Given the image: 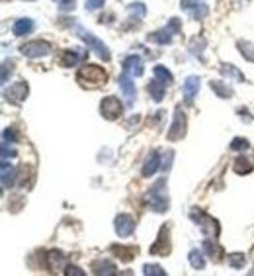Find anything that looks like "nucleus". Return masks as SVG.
I'll use <instances>...</instances> for the list:
<instances>
[{"instance_id": "obj_36", "label": "nucleus", "mask_w": 254, "mask_h": 276, "mask_svg": "<svg viewBox=\"0 0 254 276\" xmlns=\"http://www.w3.org/2000/svg\"><path fill=\"white\" fill-rule=\"evenodd\" d=\"M239 49H241V53H243V57H245L247 61H254V53H251V43L239 41Z\"/></svg>"}, {"instance_id": "obj_1", "label": "nucleus", "mask_w": 254, "mask_h": 276, "mask_svg": "<svg viewBox=\"0 0 254 276\" xmlns=\"http://www.w3.org/2000/svg\"><path fill=\"white\" fill-rule=\"evenodd\" d=\"M164 186H166V180L160 178V180H156L152 184V188L147 194V204H149V208H151L152 212H156V214H164L168 210V196H166Z\"/></svg>"}, {"instance_id": "obj_4", "label": "nucleus", "mask_w": 254, "mask_h": 276, "mask_svg": "<svg viewBox=\"0 0 254 276\" xmlns=\"http://www.w3.org/2000/svg\"><path fill=\"white\" fill-rule=\"evenodd\" d=\"M190 218L196 221V225H200L203 235H207V237H211V239H215V237L219 235V223H217V220H213V218L207 216L205 212H202V210H192V212H190Z\"/></svg>"}, {"instance_id": "obj_32", "label": "nucleus", "mask_w": 254, "mask_h": 276, "mask_svg": "<svg viewBox=\"0 0 254 276\" xmlns=\"http://www.w3.org/2000/svg\"><path fill=\"white\" fill-rule=\"evenodd\" d=\"M203 47H205V39H203V38H194V39L190 41V51H192L194 55H198L200 59H202Z\"/></svg>"}, {"instance_id": "obj_14", "label": "nucleus", "mask_w": 254, "mask_h": 276, "mask_svg": "<svg viewBox=\"0 0 254 276\" xmlns=\"http://www.w3.org/2000/svg\"><path fill=\"white\" fill-rule=\"evenodd\" d=\"M198 90H200V79L198 77H188L184 86H182V94H184V100L188 104L194 102V98L198 96Z\"/></svg>"}, {"instance_id": "obj_20", "label": "nucleus", "mask_w": 254, "mask_h": 276, "mask_svg": "<svg viewBox=\"0 0 254 276\" xmlns=\"http://www.w3.org/2000/svg\"><path fill=\"white\" fill-rule=\"evenodd\" d=\"M92 271H94V275L98 276H113L115 275V265L106 261V259H98V261L92 263Z\"/></svg>"}, {"instance_id": "obj_3", "label": "nucleus", "mask_w": 254, "mask_h": 276, "mask_svg": "<svg viewBox=\"0 0 254 276\" xmlns=\"http://www.w3.org/2000/svg\"><path fill=\"white\" fill-rule=\"evenodd\" d=\"M180 30H182L180 20H178V18H172V20L168 22L166 28L149 34V41H154V43H158V45H168V43L172 41V38H174L176 34H180Z\"/></svg>"}, {"instance_id": "obj_37", "label": "nucleus", "mask_w": 254, "mask_h": 276, "mask_svg": "<svg viewBox=\"0 0 254 276\" xmlns=\"http://www.w3.org/2000/svg\"><path fill=\"white\" fill-rule=\"evenodd\" d=\"M2 137H4V143H8V141H12V143H14V141L18 139V135H16V131H14L12 127H6V129H4V133H2Z\"/></svg>"}, {"instance_id": "obj_33", "label": "nucleus", "mask_w": 254, "mask_h": 276, "mask_svg": "<svg viewBox=\"0 0 254 276\" xmlns=\"http://www.w3.org/2000/svg\"><path fill=\"white\" fill-rule=\"evenodd\" d=\"M143 275L145 276H166V273H164L158 265H145V267H143Z\"/></svg>"}, {"instance_id": "obj_34", "label": "nucleus", "mask_w": 254, "mask_h": 276, "mask_svg": "<svg viewBox=\"0 0 254 276\" xmlns=\"http://www.w3.org/2000/svg\"><path fill=\"white\" fill-rule=\"evenodd\" d=\"M14 73V61H4L2 63V84L8 82V77Z\"/></svg>"}, {"instance_id": "obj_28", "label": "nucleus", "mask_w": 254, "mask_h": 276, "mask_svg": "<svg viewBox=\"0 0 254 276\" xmlns=\"http://www.w3.org/2000/svg\"><path fill=\"white\" fill-rule=\"evenodd\" d=\"M188 259H190V265H192L194 269H198V271H202L203 267H205L203 253L202 251H198V249H192V251H190V255H188Z\"/></svg>"}, {"instance_id": "obj_17", "label": "nucleus", "mask_w": 254, "mask_h": 276, "mask_svg": "<svg viewBox=\"0 0 254 276\" xmlns=\"http://www.w3.org/2000/svg\"><path fill=\"white\" fill-rule=\"evenodd\" d=\"M109 251L115 253V257H117L119 261H123V263L133 261L135 255H137V247H125V245H111Z\"/></svg>"}, {"instance_id": "obj_24", "label": "nucleus", "mask_w": 254, "mask_h": 276, "mask_svg": "<svg viewBox=\"0 0 254 276\" xmlns=\"http://www.w3.org/2000/svg\"><path fill=\"white\" fill-rule=\"evenodd\" d=\"M164 90H166V84H162L158 79H154L151 84H149V94L154 102H160L164 98Z\"/></svg>"}, {"instance_id": "obj_41", "label": "nucleus", "mask_w": 254, "mask_h": 276, "mask_svg": "<svg viewBox=\"0 0 254 276\" xmlns=\"http://www.w3.org/2000/svg\"><path fill=\"white\" fill-rule=\"evenodd\" d=\"M65 275L67 276H86L78 267H67V271H65Z\"/></svg>"}, {"instance_id": "obj_19", "label": "nucleus", "mask_w": 254, "mask_h": 276, "mask_svg": "<svg viewBox=\"0 0 254 276\" xmlns=\"http://www.w3.org/2000/svg\"><path fill=\"white\" fill-rule=\"evenodd\" d=\"M65 265H67V259H65V255L61 251H51L47 255V269L51 273H57V271L65 269Z\"/></svg>"}, {"instance_id": "obj_6", "label": "nucleus", "mask_w": 254, "mask_h": 276, "mask_svg": "<svg viewBox=\"0 0 254 276\" xmlns=\"http://www.w3.org/2000/svg\"><path fill=\"white\" fill-rule=\"evenodd\" d=\"M168 237H170V227L168 225H162L160 231H158L156 241L152 243V247L149 249L151 255H154V257H166L170 253V241H168Z\"/></svg>"}, {"instance_id": "obj_22", "label": "nucleus", "mask_w": 254, "mask_h": 276, "mask_svg": "<svg viewBox=\"0 0 254 276\" xmlns=\"http://www.w3.org/2000/svg\"><path fill=\"white\" fill-rule=\"evenodd\" d=\"M34 28H36L34 20H30V18H24V20H18V22L12 26V32H14V36L22 38V36H28V34H32V32H34Z\"/></svg>"}, {"instance_id": "obj_23", "label": "nucleus", "mask_w": 254, "mask_h": 276, "mask_svg": "<svg viewBox=\"0 0 254 276\" xmlns=\"http://www.w3.org/2000/svg\"><path fill=\"white\" fill-rule=\"evenodd\" d=\"M221 75L227 77L229 80H237V82H245V75L235 67V65H221Z\"/></svg>"}, {"instance_id": "obj_15", "label": "nucleus", "mask_w": 254, "mask_h": 276, "mask_svg": "<svg viewBox=\"0 0 254 276\" xmlns=\"http://www.w3.org/2000/svg\"><path fill=\"white\" fill-rule=\"evenodd\" d=\"M86 59L84 49H67L61 57V65L63 67H76L78 63H82Z\"/></svg>"}, {"instance_id": "obj_5", "label": "nucleus", "mask_w": 254, "mask_h": 276, "mask_svg": "<svg viewBox=\"0 0 254 276\" xmlns=\"http://www.w3.org/2000/svg\"><path fill=\"white\" fill-rule=\"evenodd\" d=\"M74 32L78 34V38H82V39H84V43H86L92 51H96V53H98L104 61H109V49L104 45V41H100L94 34H90L88 30H84V28H80V26H76V28H74Z\"/></svg>"}, {"instance_id": "obj_35", "label": "nucleus", "mask_w": 254, "mask_h": 276, "mask_svg": "<svg viewBox=\"0 0 254 276\" xmlns=\"http://www.w3.org/2000/svg\"><path fill=\"white\" fill-rule=\"evenodd\" d=\"M231 149H235V151H245V149H249V141L243 139V137H235V139L231 141Z\"/></svg>"}, {"instance_id": "obj_25", "label": "nucleus", "mask_w": 254, "mask_h": 276, "mask_svg": "<svg viewBox=\"0 0 254 276\" xmlns=\"http://www.w3.org/2000/svg\"><path fill=\"white\" fill-rule=\"evenodd\" d=\"M209 86H211V90H213L219 98H231V96H233V90H231L225 82H221V80H211Z\"/></svg>"}, {"instance_id": "obj_7", "label": "nucleus", "mask_w": 254, "mask_h": 276, "mask_svg": "<svg viewBox=\"0 0 254 276\" xmlns=\"http://www.w3.org/2000/svg\"><path fill=\"white\" fill-rule=\"evenodd\" d=\"M28 82L26 80H18V82H14L10 88H6L4 90V98L8 100V102H12V104H22L26 98H28Z\"/></svg>"}, {"instance_id": "obj_2", "label": "nucleus", "mask_w": 254, "mask_h": 276, "mask_svg": "<svg viewBox=\"0 0 254 276\" xmlns=\"http://www.w3.org/2000/svg\"><path fill=\"white\" fill-rule=\"evenodd\" d=\"M76 80L82 84V86H100V84H106L108 80V75L106 71L98 67V65H84L78 73H76Z\"/></svg>"}, {"instance_id": "obj_27", "label": "nucleus", "mask_w": 254, "mask_h": 276, "mask_svg": "<svg viewBox=\"0 0 254 276\" xmlns=\"http://www.w3.org/2000/svg\"><path fill=\"white\" fill-rule=\"evenodd\" d=\"M154 77L162 82V84H170L174 79H172V73L166 69V67H162V65H156L154 67Z\"/></svg>"}, {"instance_id": "obj_39", "label": "nucleus", "mask_w": 254, "mask_h": 276, "mask_svg": "<svg viewBox=\"0 0 254 276\" xmlns=\"http://www.w3.org/2000/svg\"><path fill=\"white\" fill-rule=\"evenodd\" d=\"M104 2L106 0H86V10L88 12H94V10H98V8L104 6Z\"/></svg>"}, {"instance_id": "obj_38", "label": "nucleus", "mask_w": 254, "mask_h": 276, "mask_svg": "<svg viewBox=\"0 0 254 276\" xmlns=\"http://www.w3.org/2000/svg\"><path fill=\"white\" fill-rule=\"evenodd\" d=\"M55 2L59 4V10H63V12H69L74 8V0H55Z\"/></svg>"}, {"instance_id": "obj_21", "label": "nucleus", "mask_w": 254, "mask_h": 276, "mask_svg": "<svg viewBox=\"0 0 254 276\" xmlns=\"http://www.w3.org/2000/svg\"><path fill=\"white\" fill-rule=\"evenodd\" d=\"M158 166H160V157H158L156 151H151V155L147 157V161H145V165H143L141 174H143L145 178H149V176H152V174L158 170Z\"/></svg>"}, {"instance_id": "obj_13", "label": "nucleus", "mask_w": 254, "mask_h": 276, "mask_svg": "<svg viewBox=\"0 0 254 276\" xmlns=\"http://www.w3.org/2000/svg\"><path fill=\"white\" fill-rule=\"evenodd\" d=\"M194 20H203L207 14H209V8H207V4H203V2H194V0H182V4H180Z\"/></svg>"}, {"instance_id": "obj_10", "label": "nucleus", "mask_w": 254, "mask_h": 276, "mask_svg": "<svg viewBox=\"0 0 254 276\" xmlns=\"http://www.w3.org/2000/svg\"><path fill=\"white\" fill-rule=\"evenodd\" d=\"M184 133H186V114L180 110V108H176L174 121H172L170 129H168V135H166V137H168L170 141H176V139H182Z\"/></svg>"}, {"instance_id": "obj_31", "label": "nucleus", "mask_w": 254, "mask_h": 276, "mask_svg": "<svg viewBox=\"0 0 254 276\" xmlns=\"http://www.w3.org/2000/svg\"><path fill=\"white\" fill-rule=\"evenodd\" d=\"M245 263H247V257H245L243 253H233V255H229V267H233V269H243Z\"/></svg>"}, {"instance_id": "obj_40", "label": "nucleus", "mask_w": 254, "mask_h": 276, "mask_svg": "<svg viewBox=\"0 0 254 276\" xmlns=\"http://www.w3.org/2000/svg\"><path fill=\"white\" fill-rule=\"evenodd\" d=\"M8 155L14 157L16 151L14 149H8V143H2V161H8Z\"/></svg>"}, {"instance_id": "obj_26", "label": "nucleus", "mask_w": 254, "mask_h": 276, "mask_svg": "<svg viewBox=\"0 0 254 276\" xmlns=\"http://www.w3.org/2000/svg\"><path fill=\"white\" fill-rule=\"evenodd\" d=\"M203 251H205L211 259H215V261H219L221 255H223V249L215 243V239H213V241H211V239H205V241H203Z\"/></svg>"}, {"instance_id": "obj_29", "label": "nucleus", "mask_w": 254, "mask_h": 276, "mask_svg": "<svg viewBox=\"0 0 254 276\" xmlns=\"http://www.w3.org/2000/svg\"><path fill=\"white\" fill-rule=\"evenodd\" d=\"M235 172L237 174H249L251 170H253V163L249 161V159H245V157H239L237 161H235Z\"/></svg>"}, {"instance_id": "obj_8", "label": "nucleus", "mask_w": 254, "mask_h": 276, "mask_svg": "<svg viewBox=\"0 0 254 276\" xmlns=\"http://www.w3.org/2000/svg\"><path fill=\"white\" fill-rule=\"evenodd\" d=\"M51 45L43 39H36V41H28L22 45V53L30 59H37V57H45L49 55Z\"/></svg>"}, {"instance_id": "obj_18", "label": "nucleus", "mask_w": 254, "mask_h": 276, "mask_svg": "<svg viewBox=\"0 0 254 276\" xmlns=\"http://www.w3.org/2000/svg\"><path fill=\"white\" fill-rule=\"evenodd\" d=\"M2 166V188H12L16 182V168L12 165H8V161H0Z\"/></svg>"}, {"instance_id": "obj_9", "label": "nucleus", "mask_w": 254, "mask_h": 276, "mask_svg": "<svg viewBox=\"0 0 254 276\" xmlns=\"http://www.w3.org/2000/svg\"><path fill=\"white\" fill-rule=\"evenodd\" d=\"M100 112L106 119H117L123 112V106L115 96H106L100 102Z\"/></svg>"}, {"instance_id": "obj_12", "label": "nucleus", "mask_w": 254, "mask_h": 276, "mask_svg": "<svg viewBox=\"0 0 254 276\" xmlns=\"http://www.w3.org/2000/svg\"><path fill=\"white\" fill-rule=\"evenodd\" d=\"M117 82H119V88H121L123 96L127 98V102H133V100H135V96H137V90H135V82H133L131 75H129L127 71H123V73L119 75Z\"/></svg>"}, {"instance_id": "obj_11", "label": "nucleus", "mask_w": 254, "mask_h": 276, "mask_svg": "<svg viewBox=\"0 0 254 276\" xmlns=\"http://www.w3.org/2000/svg\"><path fill=\"white\" fill-rule=\"evenodd\" d=\"M135 231V220L129 214H119L115 218V233L119 237H129Z\"/></svg>"}, {"instance_id": "obj_16", "label": "nucleus", "mask_w": 254, "mask_h": 276, "mask_svg": "<svg viewBox=\"0 0 254 276\" xmlns=\"http://www.w3.org/2000/svg\"><path fill=\"white\" fill-rule=\"evenodd\" d=\"M123 71H127L131 77H141V75H143V61H141V57H137V55L125 57V61H123Z\"/></svg>"}, {"instance_id": "obj_30", "label": "nucleus", "mask_w": 254, "mask_h": 276, "mask_svg": "<svg viewBox=\"0 0 254 276\" xmlns=\"http://www.w3.org/2000/svg\"><path fill=\"white\" fill-rule=\"evenodd\" d=\"M127 10H129V14H131V16H135V20H137V22H141V20L145 18V14H147V8H145V4H143V2H135V4H131Z\"/></svg>"}]
</instances>
